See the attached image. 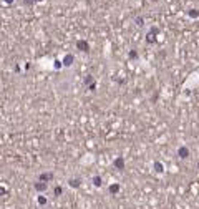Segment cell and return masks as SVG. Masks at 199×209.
Returning <instances> with one entry per match:
<instances>
[{
  "mask_svg": "<svg viewBox=\"0 0 199 209\" xmlns=\"http://www.w3.org/2000/svg\"><path fill=\"white\" fill-rule=\"evenodd\" d=\"M198 168H199V163H198Z\"/></svg>",
  "mask_w": 199,
  "mask_h": 209,
  "instance_id": "30bf717a",
  "label": "cell"
},
{
  "mask_svg": "<svg viewBox=\"0 0 199 209\" xmlns=\"http://www.w3.org/2000/svg\"><path fill=\"white\" fill-rule=\"evenodd\" d=\"M186 13H188V17H191V18H199V10L198 8H189Z\"/></svg>",
  "mask_w": 199,
  "mask_h": 209,
  "instance_id": "277c9868",
  "label": "cell"
},
{
  "mask_svg": "<svg viewBox=\"0 0 199 209\" xmlns=\"http://www.w3.org/2000/svg\"><path fill=\"white\" fill-rule=\"evenodd\" d=\"M45 184H37V189H38V191H40V189H45Z\"/></svg>",
  "mask_w": 199,
  "mask_h": 209,
  "instance_id": "9c48e42d",
  "label": "cell"
},
{
  "mask_svg": "<svg viewBox=\"0 0 199 209\" xmlns=\"http://www.w3.org/2000/svg\"><path fill=\"white\" fill-rule=\"evenodd\" d=\"M129 58H135V60H136V58H138V52H136V50L129 52Z\"/></svg>",
  "mask_w": 199,
  "mask_h": 209,
  "instance_id": "ba28073f",
  "label": "cell"
},
{
  "mask_svg": "<svg viewBox=\"0 0 199 209\" xmlns=\"http://www.w3.org/2000/svg\"><path fill=\"white\" fill-rule=\"evenodd\" d=\"M153 169H154V173H156V174H164V171H166V169H164V164L161 161H154L153 163Z\"/></svg>",
  "mask_w": 199,
  "mask_h": 209,
  "instance_id": "3957f363",
  "label": "cell"
},
{
  "mask_svg": "<svg viewBox=\"0 0 199 209\" xmlns=\"http://www.w3.org/2000/svg\"><path fill=\"white\" fill-rule=\"evenodd\" d=\"M176 156H178L179 159H189L191 158V149H189V146H186V144H181V146H178V149H176Z\"/></svg>",
  "mask_w": 199,
  "mask_h": 209,
  "instance_id": "6da1fadb",
  "label": "cell"
},
{
  "mask_svg": "<svg viewBox=\"0 0 199 209\" xmlns=\"http://www.w3.org/2000/svg\"><path fill=\"white\" fill-rule=\"evenodd\" d=\"M113 166L116 168V169H124V166H126V161H124V158L123 156H118V158H114V161H113Z\"/></svg>",
  "mask_w": 199,
  "mask_h": 209,
  "instance_id": "7a4b0ae2",
  "label": "cell"
},
{
  "mask_svg": "<svg viewBox=\"0 0 199 209\" xmlns=\"http://www.w3.org/2000/svg\"><path fill=\"white\" fill-rule=\"evenodd\" d=\"M93 184H95L96 187H101V178H100V176H95V178H93Z\"/></svg>",
  "mask_w": 199,
  "mask_h": 209,
  "instance_id": "52a82bcc",
  "label": "cell"
},
{
  "mask_svg": "<svg viewBox=\"0 0 199 209\" xmlns=\"http://www.w3.org/2000/svg\"><path fill=\"white\" fill-rule=\"evenodd\" d=\"M120 189H121V187H120V184H113V186H110V193H111V194H116V193H120Z\"/></svg>",
  "mask_w": 199,
  "mask_h": 209,
  "instance_id": "8992f818",
  "label": "cell"
},
{
  "mask_svg": "<svg viewBox=\"0 0 199 209\" xmlns=\"http://www.w3.org/2000/svg\"><path fill=\"white\" fill-rule=\"evenodd\" d=\"M135 23H136V27H139V28H141V27H144V18H143L141 15H138V17L135 18Z\"/></svg>",
  "mask_w": 199,
  "mask_h": 209,
  "instance_id": "5b68a950",
  "label": "cell"
}]
</instances>
